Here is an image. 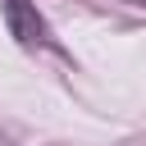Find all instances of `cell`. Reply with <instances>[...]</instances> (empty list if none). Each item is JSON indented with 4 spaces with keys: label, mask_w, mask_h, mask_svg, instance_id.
Listing matches in <instances>:
<instances>
[{
    "label": "cell",
    "mask_w": 146,
    "mask_h": 146,
    "mask_svg": "<svg viewBox=\"0 0 146 146\" xmlns=\"http://www.w3.org/2000/svg\"><path fill=\"white\" fill-rule=\"evenodd\" d=\"M0 9L18 46H46V18L36 14V0H0Z\"/></svg>",
    "instance_id": "obj_1"
}]
</instances>
